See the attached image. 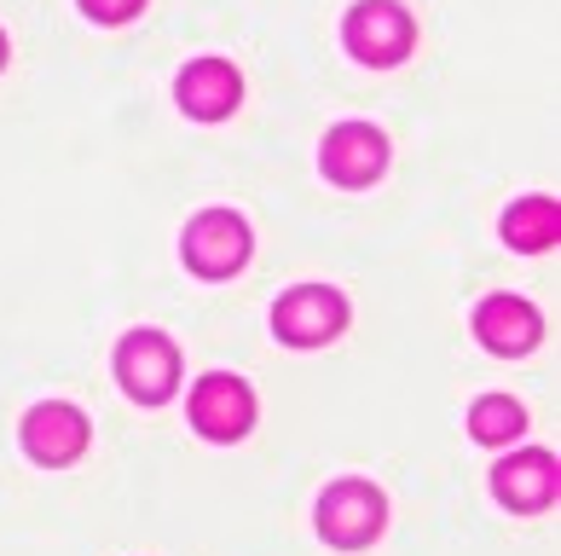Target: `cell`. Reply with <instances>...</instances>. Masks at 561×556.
Instances as JSON below:
<instances>
[{
  "mask_svg": "<svg viewBox=\"0 0 561 556\" xmlns=\"http://www.w3.org/2000/svg\"><path fill=\"white\" fill-rule=\"evenodd\" d=\"M342 41H347V53L359 58V65L388 70L417 47V24H411V12L400 7V0H359V7L342 18Z\"/></svg>",
  "mask_w": 561,
  "mask_h": 556,
  "instance_id": "1",
  "label": "cell"
},
{
  "mask_svg": "<svg viewBox=\"0 0 561 556\" xmlns=\"http://www.w3.org/2000/svg\"><path fill=\"white\" fill-rule=\"evenodd\" d=\"M116 377L139 406H162L180 388V348L162 331H128L116 342Z\"/></svg>",
  "mask_w": 561,
  "mask_h": 556,
  "instance_id": "2",
  "label": "cell"
},
{
  "mask_svg": "<svg viewBox=\"0 0 561 556\" xmlns=\"http://www.w3.org/2000/svg\"><path fill=\"white\" fill-rule=\"evenodd\" d=\"M388 522V504H382V492L370 487V481H336V487H324V499H319V533L330 545H342V551H359L370 545L382 533Z\"/></svg>",
  "mask_w": 561,
  "mask_h": 556,
  "instance_id": "3",
  "label": "cell"
},
{
  "mask_svg": "<svg viewBox=\"0 0 561 556\" xmlns=\"http://www.w3.org/2000/svg\"><path fill=\"white\" fill-rule=\"evenodd\" d=\"M180 256H185V266H192V273H203V279L238 273V266L249 261V226H243V215H232V209H203L192 226H185Z\"/></svg>",
  "mask_w": 561,
  "mask_h": 556,
  "instance_id": "4",
  "label": "cell"
},
{
  "mask_svg": "<svg viewBox=\"0 0 561 556\" xmlns=\"http://www.w3.org/2000/svg\"><path fill=\"white\" fill-rule=\"evenodd\" d=\"M342 325H347V302L336 291H324V284H296L273 307V331L289 348H324L342 337Z\"/></svg>",
  "mask_w": 561,
  "mask_h": 556,
  "instance_id": "5",
  "label": "cell"
},
{
  "mask_svg": "<svg viewBox=\"0 0 561 556\" xmlns=\"http://www.w3.org/2000/svg\"><path fill=\"white\" fill-rule=\"evenodd\" d=\"M192 423L209 441H243L255 429V395H249V383L232 377V371H209L192 388Z\"/></svg>",
  "mask_w": 561,
  "mask_h": 556,
  "instance_id": "6",
  "label": "cell"
},
{
  "mask_svg": "<svg viewBox=\"0 0 561 556\" xmlns=\"http://www.w3.org/2000/svg\"><path fill=\"white\" fill-rule=\"evenodd\" d=\"M319 169L336 185H370L388 169V139L370 122H336L319 146Z\"/></svg>",
  "mask_w": 561,
  "mask_h": 556,
  "instance_id": "7",
  "label": "cell"
},
{
  "mask_svg": "<svg viewBox=\"0 0 561 556\" xmlns=\"http://www.w3.org/2000/svg\"><path fill=\"white\" fill-rule=\"evenodd\" d=\"M88 441H93L88 418H81L76 406H65V400H41L24 418V452L35 464H47V469L76 464L81 452H88Z\"/></svg>",
  "mask_w": 561,
  "mask_h": 556,
  "instance_id": "8",
  "label": "cell"
},
{
  "mask_svg": "<svg viewBox=\"0 0 561 556\" xmlns=\"http://www.w3.org/2000/svg\"><path fill=\"white\" fill-rule=\"evenodd\" d=\"M556 487H561V464L550 458V452H515V458L492 464V492L497 504L510 510H550L556 504Z\"/></svg>",
  "mask_w": 561,
  "mask_h": 556,
  "instance_id": "9",
  "label": "cell"
},
{
  "mask_svg": "<svg viewBox=\"0 0 561 556\" xmlns=\"http://www.w3.org/2000/svg\"><path fill=\"white\" fill-rule=\"evenodd\" d=\"M174 99H180V111H185V116L220 122V116H232V111H238L243 76L226 65V58H197V65H185V70H180Z\"/></svg>",
  "mask_w": 561,
  "mask_h": 556,
  "instance_id": "10",
  "label": "cell"
},
{
  "mask_svg": "<svg viewBox=\"0 0 561 556\" xmlns=\"http://www.w3.org/2000/svg\"><path fill=\"white\" fill-rule=\"evenodd\" d=\"M474 337H481V348H492V354H533L538 337H545V319H538V307L522 302V296H486L474 307Z\"/></svg>",
  "mask_w": 561,
  "mask_h": 556,
  "instance_id": "11",
  "label": "cell"
},
{
  "mask_svg": "<svg viewBox=\"0 0 561 556\" xmlns=\"http://www.w3.org/2000/svg\"><path fill=\"white\" fill-rule=\"evenodd\" d=\"M556 238H561V209L550 197H522V203L504 209V243L510 250L538 256V250H550Z\"/></svg>",
  "mask_w": 561,
  "mask_h": 556,
  "instance_id": "12",
  "label": "cell"
},
{
  "mask_svg": "<svg viewBox=\"0 0 561 556\" xmlns=\"http://www.w3.org/2000/svg\"><path fill=\"white\" fill-rule=\"evenodd\" d=\"M522 429H527V411L515 406L510 395H481L474 411H469V435L481 446H504V441L522 435Z\"/></svg>",
  "mask_w": 561,
  "mask_h": 556,
  "instance_id": "13",
  "label": "cell"
},
{
  "mask_svg": "<svg viewBox=\"0 0 561 556\" xmlns=\"http://www.w3.org/2000/svg\"><path fill=\"white\" fill-rule=\"evenodd\" d=\"M81 12H88L93 24H128V18L145 12V0H81Z\"/></svg>",
  "mask_w": 561,
  "mask_h": 556,
  "instance_id": "14",
  "label": "cell"
},
{
  "mask_svg": "<svg viewBox=\"0 0 561 556\" xmlns=\"http://www.w3.org/2000/svg\"><path fill=\"white\" fill-rule=\"evenodd\" d=\"M7 58H12V47H7V35H0V70H7Z\"/></svg>",
  "mask_w": 561,
  "mask_h": 556,
  "instance_id": "15",
  "label": "cell"
}]
</instances>
